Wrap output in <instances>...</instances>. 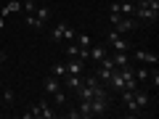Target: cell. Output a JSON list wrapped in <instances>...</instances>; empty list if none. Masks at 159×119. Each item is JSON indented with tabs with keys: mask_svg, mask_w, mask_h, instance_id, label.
Listing matches in <instances>:
<instances>
[{
	"mask_svg": "<svg viewBox=\"0 0 159 119\" xmlns=\"http://www.w3.org/2000/svg\"><path fill=\"white\" fill-rule=\"evenodd\" d=\"M74 34H77V32H74L66 21H58L56 27L51 29V40H53V42H74Z\"/></svg>",
	"mask_w": 159,
	"mask_h": 119,
	"instance_id": "cell-1",
	"label": "cell"
},
{
	"mask_svg": "<svg viewBox=\"0 0 159 119\" xmlns=\"http://www.w3.org/2000/svg\"><path fill=\"white\" fill-rule=\"evenodd\" d=\"M21 117H24V119H34V117H40V119H53V117H56V111L48 106V101H40V103H34L32 108H27Z\"/></svg>",
	"mask_w": 159,
	"mask_h": 119,
	"instance_id": "cell-2",
	"label": "cell"
},
{
	"mask_svg": "<svg viewBox=\"0 0 159 119\" xmlns=\"http://www.w3.org/2000/svg\"><path fill=\"white\" fill-rule=\"evenodd\" d=\"M106 45L111 48V51H117V53H127V51H130L127 37H125V34H119L117 29H111V32L106 34Z\"/></svg>",
	"mask_w": 159,
	"mask_h": 119,
	"instance_id": "cell-3",
	"label": "cell"
},
{
	"mask_svg": "<svg viewBox=\"0 0 159 119\" xmlns=\"http://www.w3.org/2000/svg\"><path fill=\"white\" fill-rule=\"evenodd\" d=\"M133 16L138 19V21H146V24H157V19H159V13H154L151 8H146L141 3V0H135V13Z\"/></svg>",
	"mask_w": 159,
	"mask_h": 119,
	"instance_id": "cell-4",
	"label": "cell"
},
{
	"mask_svg": "<svg viewBox=\"0 0 159 119\" xmlns=\"http://www.w3.org/2000/svg\"><path fill=\"white\" fill-rule=\"evenodd\" d=\"M114 29H117L119 34H127V32H135V29H138V21H135V19H133V16H122V19H119L117 24H114Z\"/></svg>",
	"mask_w": 159,
	"mask_h": 119,
	"instance_id": "cell-5",
	"label": "cell"
},
{
	"mask_svg": "<svg viewBox=\"0 0 159 119\" xmlns=\"http://www.w3.org/2000/svg\"><path fill=\"white\" fill-rule=\"evenodd\" d=\"M148 101H151V98H148V93H146V90H141V87H138V90L133 93V106H135L141 114L148 108Z\"/></svg>",
	"mask_w": 159,
	"mask_h": 119,
	"instance_id": "cell-6",
	"label": "cell"
},
{
	"mask_svg": "<svg viewBox=\"0 0 159 119\" xmlns=\"http://www.w3.org/2000/svg\"><path fill=\"white\" fill-rule=\"evenodd\" d=\"M133 58H135L138 64H154V66H157V61H159V56H157V53H151V51H143V48L133 51Z\"/></svg>",
	"mask_w": 159,
	"mask_h": 119,
	"instance_id": "cell-7",
	"label": "cell"
},
{
	"mask_svg": "<svg viewBox=\"0 0 159 119\" xmlns=\"http://www.w3.org/2000/svg\"><path fill=\"white\" fill-rule=\"evenodd\" d=\"M43 87H45V93H48V95H53L56 90H61V79H58L56 74H48V77L43 79Z\"/></svg>",
	"mask_w": 159,
	"mask_h": 119,
	"instance_id": "cell-8",
	"label": "cell"
},
{
	"mask_svg": "<svg viewBox=\"0 0 159 119\" xmlns=\"http://www.w3.org/2000/svg\"><path fill=\"white\" fill-rule=\"evenodd\" d=\"M111 61H114V66H117V69L133 66V61H130V56H127V53H117V51H111Z\"/></svg>",
	"mask_w": 159,
	"mask_h": 119,
	"instance_id": "cell-9",
	"label": "cell"
},
{
	"mask_svg": "<svg viewBox=\"0 0 159 119\" xmlns=\"http://www.w3.org/2000/svg\"><path fill=\"white\" fill-rule=\"evenodd\" d=\"M64 66H66V74H82L85 72V61H80V58H69Z\"/></svg>",
	"mask_w": 159,
	"mask_h": 119,
	"instance_id": "cell-10",
	"label": "cell"
},
{
	"mask_svg": "<svg viewBox=\"0 0 159 119\" xmlns=\"http://www.w3.org/2000/svg\"><path fill=\"white\" fill-rule=\"evenodd\" d=\"M103 56H109V45H90V61L98 64Z\"/></svg>",
	"mask_w": 159,
	"mask_h": 119,
	"instance_id": "cell-11",
	"label": "cell"
},
{
	"mask_svg": "<svg viewBox=\"0 0 159 119\" xmlns=\"http://www.w3.org/2000/svg\"><path fill=\"white\" fill-rule=\"evenodd\" d=\"M106 87H111V90H117V93L125 90V79H122V74H119V69L111 74V79H109V85H106Z\"/></svg>",
	"mask_w": 159,
	"mask_h": 119,
	"instance_id": "cell-12",
	"label": "cell"
},
{
	"mask_svg": "<svg viewBox=\"0 0 159 119\" xmlns=\"http://www.w3.org/2000/svg\"><path fill=\"white\" fill-rule=\"evenodd\" d=\"M21 11V0H8L6 6H3V11H0V16H8V13H19Z\"/></svg>",
	"mask_w": 159,
	"mask_h": 119,
	"instance_id": "cell-13",
	"label": "cell"
},
{
	"mask_svg": "<svg viewBox=\"0 0 159 119\" xmlns=\"http://www.w3.org/2000/svg\"><path fill=\"white\" fill-rule=\"evenodd\" d=\"M27 27H32V29H43V27H45V24L40 21V19L34 16V13H27Z\"/></svg>",
	"mask_w": 159,
	"mask_h": 119,
	"instance_id": "cell-14",
	"label": "cell"
},
{
	"mask_svg": "<svg viewBox=\"0 0 159 119\" xmlns=\"http://www.w3.org/2000/svg\"><path fill=\"white\" fill-rule=\"evenodd\" d=\"M74 40H77V45H80V48H90V34L80 32V34H74Z\"/></svg>",
	"mask_w": 159,
	"mask_h": 119,
	"instance_id": "cell-15",
	"label": "cell"
},
{
	"mask_svg": "<svg viewBox=\"0 0 159 119\" xmlns=\"http://www.w3.org/2000/svg\"><path fill=\"white\" fill-rule=\"evenodd\" d=\"M34 16H37V19H40V21L45 24V21H48V19H51V8H48V6H43V8H37V11H34Z\"/></svg>",
	"mask_w": 159,
	"mask_h": 119,
	"instance_id": "cell-16",
	"label": "cell"
},
{
	"mask_svg": "<svg viewBox=\"0 0 159 119\" xmlns=\"http://www.w3.org/2000/svg\"><path fill=\"white\" fill-rule=\"evenodd\" d=\"M53 103H56V106H66V93L56 90V93H53Z\"/></svg>",
	"mask_w": 159,
	"mask_h": 119,
	"instance_id": "cell-17",
	"label": "cell"
},
{
	"mask_svg": "<svg viewBox=\"0 0 159 119\" xmlns=\"http://www.w3.org/2000/svg\"><path fill=\"white\" fill-rule=\"evenodd\" d=\"M64 51H66V56H69V58H77L80 45H77V42H66V48H64Z\"/></svg>",
	"mask_w": 159,
	"mask_h": 119,
	"instance_id": "cell-18",
	"label": "cell"
},
{
	"mask_svg": "<svg viewBox=\"0 0 159 119\" xmlns=\"http://www.w3.org/2000/svg\"><path fill=\"white\" fill-rule=\"evenodd\" d=\"M51 74H56V77L61 79L64 74H66V66H64V64H53V66H51Z\"/></svg>",
	"mask_w": 159,
	"mask_h": 119,
	"instance_id": "cell-19",
	"label": "cell"
},
{
	"mask_svg": "<svg viewBox=\"0 0 159 119\" xmlns=\"http://www.w3.org/2000/svg\"><path fill=\"white\" fill-rule=\"evenodd\" d=\"M21 11L34 13V11H37V0H27V3H21Z\"/></svg>",
	"mask_w": 159,
	"mask_h": 119,
	"instance_id": "cell-20",
	"label": "cell"
},
{
	"mask_svg": "<svg viewBox=\"0 0 159 119\" xmlns=\"http://www.w3.org/2000/svg\"><path fill=\"white\" fill-rule=\"evenodd\" d=\"M141 3H143L146 8H151L154 13H159V0H141Z\"/></svg>",
	"mask_w": 159,
	"mask_h": 119,
	"instance_id": "cell-21",
	"label": "cell"
},
{
	"mask_svg": "<svg viewBox=\"0 0 159 119\" xmlns=\"http://www.w3.org/2000/svg\"><path fill=\"white\" fill-rule=\"evenodd\" d=\"M3 101H6L8 106H11V103L16 101V93H13V90H6V93H3Z\"/></svg>",
	"mask_w": 159,
	"mask_h": 119,
	"instance_id": "cell-22",
	"label": "cell"
},
{
	"mask_svg": "<svg viewBox=\"0 0 159 119\" xmlns=\"http://www.w3.org/2000/svg\"><path fill=\"white\" fill-rule=\"evenodd\" d=\"M133 72H135V79H138V82H141V79H148V72H146V69L138 66V69H133Z\"/></svg>",
	"mask_w": 159,
	"mask_h": 119,
	"instance_id": "cell-23",
	"label": "cell"
},
{
	"mask_svg": "<svg viewBox=\"0 0 159 119\" xmlns=\"http://www.w3.org/2000/svg\"><path fill=\"white\" fill-rule=\"evenodd\" d=\"M148 77H151V82H154V90H157V87H159V72H157V69H154V72L148 74Z\"/></svg>",
	"mask_w": 159,
	"mask_h": 119,
	"instance_id": "cell-24",
	"label": "cell"
},
{
	"mask_svg": "<svg viewBox=\"0 0 159 119\" xmlns=\"http://www.w3.org/2000/svg\"><path fill=\"white\" fill-rule=\"evenodd\" d=\"M64 117H66V119H80V111H77V108H69Z\"/></svg>",
	"mask_w": 159,
	"mask_h": 119,
	"instance_id": "cell-25",
	"label": "cell"
},
{
	"mask_svg": "<svg viewBox=\"0 0 159 119\" xmlns=\"http://www.w3.org/2000/svg\"><path fill=\"white\" fill-rule=\"evenodd\" d=\"M3 27H6V16H0V29H3Z\"/></svg>",
	"mask_w": 159,
	"mask_h": 119,
	"instance_id": "cell-26",
	"label": "cell"
},
{
	"mask_svg": "<svg viewBox=\"0 0 159 119\" xmlns=\"http://www.w3.org/2000/svg\"><path fill=\"white\" fill-rule=\"evenodd\" d=\"M3 58H6V53H3V51H0V61H3Z\"/></svg>",
	"mask_w": 159,
	"mask_h": 119,
	"instance_id": "cell-27",
	"label": "cell"
}]
</instances>
